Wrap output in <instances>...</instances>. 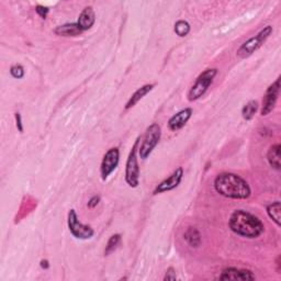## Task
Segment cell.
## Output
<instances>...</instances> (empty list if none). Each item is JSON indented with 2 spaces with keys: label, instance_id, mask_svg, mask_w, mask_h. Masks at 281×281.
<instances>
[{
  "label": "cell",
  "instance_id": "cell-2",
  "mask_svg": "<svg viewBox=\"0 0 281 281\" xmlns=\"http://www.w3.org/2000/svg\"><path fill=\"white\" fill-rule=\"evenodd\" d=\"M229 225L234 233L246 238H257L265 230L257 216L244 210H235L230 216Z\"/></svg>",
  "mask_w": 281,
  "mask_h": 281
},
{
  "label": "cell",
  "instance_id": "cell-6",
  "mask_svg": "<svg viewBox=\"0 0 281 281\" xmlns=\"http://www.w3.org/2000/svg\"><path fill=\"white\" fill-rule=\"evenodd\" d=\"M161 135L162 130L157 123L149 125L145 132L144 140L142 142L140 149H138L141 159H146L152 154L154 149L157 146L159 140H161Z\"/></svg>",
  "mask_w": 281,
  "mask_h": 281
},
{
  "label": "cell",
  "instance_id": "cell-8",
  "mask_svg": "<svg viewBox=\"0 0 281 281\" xmlns=\"http://www.w3.org/2000/svg\"><path fill=\"white\" fill-rule=\"evenodd\" d=\"M279 91H280V77L277 78L276 82L272 83L271 85L267 88L266 94L264 96L263 99V107H262L263 116H268L272 110H274L277 100H278Z\"/></svg>",
  "mask_w": 281,
  "mask_h": 281
},
{
  "label": "cell",
  "instance_id": "cell-1",
  "mask_svg": "<svg viewBox=\"0 0 281 281\" xmlns=\"http://www.w3.org/2000/svg\"><path fill=\"white\" fill-rule=\"evenodd\" d=\"M215 189L217 194L230 199L244 200L251 194L249 184L238 175L223 173L217 175L215 180Z\"/></svg>",
  "mask_w": 281,
  "mask_h": 281
},
{
  "label": "cell",
  "instance_id": "cell-19",
  "mask_svg": "<svg viewBox=\"0 0 281 281\" xmlns=\"http://www.w3.org/2000/svg\"><path fill=\"white\" fill-rule=\"evenodd\" d=\"M258 110V102L256 100H250L242 109V116L244 120L249 121L255 116L256 112Z\"/></svg>",
  "mask_w": 281,
  "mask_h": 281
},
{
  "label": "cell",
  "instance_id": "cell-24",
  "mask_svg": "<svg viewBox=\"0 0 281 281\" xmlns=\"http://www.w3.org/2000/svg\"><path fill=\"white\" fill-rule=\"evenodd\" d=\"M177 277H176V272L174 270V268H168L166 271V275L164 277V280H176Z\"/></svg>",
  "mask_w": 281,
  "mask_h": 281
},
{
  "label": "cell",
  "instance_id": "cell-27",
  "mask_svg": "<svg viewBox=\"0 0 281 281\" xmlns=\"http://www.w3.org/2000/svg\"><path fill=\"white\" fill-rule=\"evenodd\" d=\"M41 267L44 268V269H48V268L50 267L49 262H48V261H42V262H41Z\"/></svg>",
  "mask_w": 281,
  "mask_h": 281
},
{
  "label": "cell",
  "instance_id": "cell-13",
  "mask_svg": "<svg viewBox=\"0 0 281 281\" xmlns=\"http://www.w3.org/2000/svg\"><path fill=\"white\" fill-rule=\"evenodd\" d=\"M95 21L96 15L94 9H92V7H86L85 9L82 11V14L79 15L77 24L83 32L89 30V29L95 24Z\"/></svg>",
  "mask_w": 281,
  "mask_h": 281
},
{
  "label": "cell",
  "instance_id": "cell-22",
  "mask_svg": "<svg viewBox=\"0 0 281 281\" xmlns=\"http://www.w3.org/2000/svg\"><path fill=\"white\" fill-rule=\"evenodd\" d=\"M10 74H11V76L14 77V78L21 79V78H22V77L24 76V68H23V66L20 65V64H16V65H14V66H11Z\"/></svg>",
  "mask_w": 281,
  "mask_h": 281
},
{
  "label": "cell",
  "instance_id": "cell-26",
  "mask_svg": "<svg viewBox=\"0 0 281 281\" xmlns=\"http://www.w3.org/2000/svg\"><path fill=\"white\" fill-rule=\"evenodd\" d=\"M99 201H100V197L94 196L89 201H88V207H89V208L97 207V204L99 203Z\"/></svg>",
  "mask_w": 281,
  "mask_h": 281
},
{
  "label": "cell",
  "instance_id": "cell-12",
  "mask_svg": "<svg viewBox=\"0 0 281 281\" xmlns=\"http://www.w3.org/2000/svg\"><path fill=\"white\" fill-rule=\"evenodd\" d=\"M192 113H194V111H192L191 108H186L183 109V110L177 112L169 119L168 128L171 131H178V130L182 129L191 118Z\"/></svg>",
  "mask_w": 281,
  "mask_h": 281
},
{
  "label": "cell",
  "instance_id": "cell-25",
  "mask_svg": "<svg viewBox=\"0 0 281 281\" xmlns=\"http://www.w3.org/2000/svg\"><path fill=\"white\" fill-rule=\"evenodd\" d=\"M16 122H17V128H18V131L20 133L23 132V125H22V120H21V115L19 112H17L16 115Z\"/></svg>",
  "mask_w": 281,
  "mask_h": 281
},
{
  "label": "cell",
  "instance_id": "cell-4",
  "mask_svg": "<svg viewBox=\"0 0 281 281\" xmlns=\"http://www.w3.org/2000/svg\"><path fill=\"white\" fill-rule=\"evenodd\" d=\"M272 27L267 26L263 29V30L258 33L257 35L250 37L248 41L241 45V48L237 50V56L241 58H247L257 51L261 46L265 43L266 40L271 35Z\"/></svg>",
  "mask_w": 281,
  "mask_h": 281
},
{
  "label": "cell",
  "instance_id": "cell-10",
  "mask_svg": "<svg viewBox=\"0 0 281 281\" xmlns=\"http://www.w3.org/2000/svg\"><path fill=\"white\" fill-rule=\"evenodd\" d=\"M182 177H183V169L182 167H179V168L176 169L168 178L164 180V182H162L156 188H155L154 195L163 194V192L170 191L175 189V188H177L179 186V183L182 182Z\"/></svg>",
  "mask_w": 281,
  "mask_h": 281
},
{
  "label": "cell",
  "instance_id": "cell-7",
  "mask_svg": "<svg viewBox=\"0 0 281 281\" xmlns=\"http://www.w3.org/2000/svg\"><path fill=\"white\" fill-rule=\"evenodd\" d=\"M68 229L70 233L73 234L74 237L78 238V240H89L94 236L95 231L92 230L90 226L85 225L78 221V217L75 210H70L68 212Z\"/></svg>",
  "mask_w": 281,
  "mask_h": 281
},
{
  "label": "cell",
  "instance_id": "cell-11",
  "mask_svg": "<svg viewBox=\"0 0 281 281\" xmlns=\"http://www.w3.org/2000/svg\"><path fill=\"white\" fill-rule=\"evenodd\" d=\"M220 280H241V281H247V280H255L256 277L250 270L247 269H238V268L230 267L226 268L219 277Z\"/></svg>",
  "mask_w": 281,
  "mask_h": 281
},
{
  "label": "cell",
  "instance_id": "cell-14",
  "mask_svg": "<svg viewBox=\"0 0 281 281\" xmlns=\"http://www.w3.org/2000/svg\"><path fill=\"white\" fill-rule=\"evenodd\" d=\"M154 87H155L154 83H149V85H144L143 87L138 88V89L132 95V97L129 99L127 104H125V110H128V109H131L132 107L135 106V104L140 101L142 98H144L149 91L153 90Z\"/></svg>",
  "mask_w": 281,
  "mask_h": 281
},
{
  "label": "cell",
  "instance_id": "cell-15",
  "mask_svg": "<svg viewBox=\"0 0 281 281\" xmlns=\"http://www.w3.org/2000/svg\"><path fill=\"white\" fill-rule=\"evenodd\" d=\"M54 33L61 36H77L82 34L83 30L77 23H67L57 27L54 30Z\"/></svg>",
  "mask_w": 281,
  "mask_h": 281
},
{
  "label": "cell",
  "instance_id": "cell-9",
  "mask_svg": "<svg viewBox=\"0 0 281 281\" xmlns=\"http://www.w3.org/2000/svg\"><path fill=\"white\" fill-rule=\"evenodd\" d=\"M119 161H120V152L118 148L110 149L106 154H104L101 167H100V173H101L102 180H106L109 176L113 173V170L118 167Z\"/></svg>",
  "mask_w": 281,
  "mask_h": 281
},
{
  "label": "cell",
  "instance_id": "cell-20",
  "mask_svg": "<svg viewBox=\"0 0 281 281\" xmlns=\"http://www.w3.org/2000/svg\"><path fill=\"white\" fill-rule=\"evenodd\" d=\"M175 32L176 34L180 37H184L189 34L190 32V24L186 20H179L175 23Z\"/></svg>",
  "mask_w": 281,
  "mask_h": 281
},
{
  "label": "cell",
  "instance_id": "cell-23",
  "mask_svg": "<svg viewBox=\"0 0 281 281\" xmlns=\"http://www.w3.org/2000/svg\"><path fill=\"white\" fill-rule=\"evenodd\" d=\"M36 12H37V15H39L41 18H43L45 19L46 18V16H48L49 14V8H46V7H43V6H36Z\"/></svg>",
  "mask_w": 281,
  "mask_h": 281
},
{
  "label": "cell",
  "instance_id": "cell-5",
  "mask_svg": "<svg viewBox=\"0 0 281 281\" xmlns=\"http://www.w3.org/2000/svg\"><path fill=\"white\" fill-rule=\"evenodd\" d=\"M138 142H140V137L136 138L135 143H134L131 152H130L127 165H125V182L132 188H136L140 183V167H138L136 155L138 152Z\"/></svg>",
  "mask_w": 281,
  "mask_h": 281
},
{
  "label": "cell",
  "instance_id": "cell-18",
  "mask_svg": "<svg viewBox=\"0 0 281 281\" xmlns=\"http://www.w3.org/2000/svg\"><path fill=\"white\" fill-rule=\"evenodd\" d=\"M267 213L277 225H281V204L279 201H275V202L268 204Z\"/></svg>",
  "mask_w": 281,
  "mask_h": 281
},
{
  "label": "cell",
  "instance_id": "cell-17",
  "mask_svg": "<svg viewBox=\"0 0 281 281\" xmlns=\"http://www.w3.org/2000/svg\"><path fill=\"white\" fill-rule=\"evenodd\" d=\"M183 238L194 248H198L201 245V234L196 228H188L183 234Z\"/></svg>",
  "mask_w": 281,
  "mask_h": 281
},
{
  "label": "cell",
  "instance_id": "cell-16",
  "mask_svg": "<svg viewBox=\"0 0 281 281\" xmlns=\"http://www.w3.org/2000/svg\"><path fill=\"white\" fill-rule=\"evenodd\" d=\"M280 144H275L270 146L269 150L267 153V159L269 165L276 170H280L281 164H280Z\"/></svg>",
  "mask_w": 281,
  "mask_h": 281
},
{
  "label": "cell",
  "instance_id": "cell-21",
  "mask_svg": "<svg viewBox=\"0 0 281 281\" xmlns=\"http://www.w3.org/2000/svg\"><path fill=\"white\" fill-rule=\"evenodd\" d=\"M120 241H121L120 234H115V235H112L110 238H109L106 249H104V255L108 256L109 254H111L112 251L116 248V246L119 245Z\"/></svg>",
  "mask_w": 281,
  "mask_h": 281
},
{
  "label": "cell",
  "instance_id": "cell-3",
  "mask_svg": "<svg viewBox=\"0 0 281 281\" xmlns=\"http://www.w3.org/2000/svg\"><path fill=\"white\" fill-rule=\"evenodd\" d=\"M216 68L205 69L202 74H200L199 77L196 79L194 86L190 88L189 92H188V100H189V101H195V100H198L199 98L202 97L205 94V91L209 89V87L212 83L213 79L216 76Z\"/></svg>",
  "mask_w": 281,
  "mask_h": 281
}]
</instances>
